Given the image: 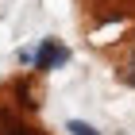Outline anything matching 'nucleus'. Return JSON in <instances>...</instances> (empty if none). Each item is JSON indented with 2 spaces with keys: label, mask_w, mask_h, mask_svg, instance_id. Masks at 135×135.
I'll return each mask as SVG.
<instances>
[{
  "label": "nucleus",
  "mask_w": 135,
  "mask_h": 135,
  "mask_svg": "<svg viewBox=\"0 0 135 135\" xmlns=\"http://www.w3.org/2000/svg\"><path fill=\"white\" fill-rule=\"evenodd\" d=\"M66 58H70L66 46H58V42H42L39 54H35V66H39V70H54V66H62Z\"/></svg>",
  "instance_id": "nucleus-1"
},
{
  "label": "nucleus",
  "mask_w": 135,
  "mask_h": 135,
  "mask_svg": "<svg viewBox=\"0 0 135 135\" xmlns=\"http://www.w3.org/2000/svg\"><path fill=\"white\" fill-rule=\"evenodd\" d=\"M66 131H73V135H100V131H97V127L81 124V120H70V124H66Z\"/></svg>",
  "instance_id": "nucleus-2"
}]
</instances>
